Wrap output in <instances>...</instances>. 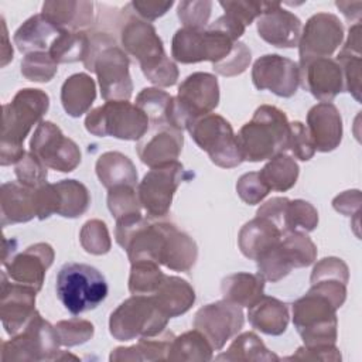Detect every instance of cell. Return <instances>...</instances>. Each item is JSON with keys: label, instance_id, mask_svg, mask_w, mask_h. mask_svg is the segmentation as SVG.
<instances>
[{"label": "cell", "instance_id": "6125c7cd", "mask_svg": "<svg viewBox=\"0 0 362 362\" xmlns=\"http://www.w3.org/2000/svg\"><path fill=\"white\" fill-rule=\"evenodd\" d=\"M174 1H141V0H133L129 6L133 10L136 16L146 21H153L161 16H164L171 7Z\"/></svg>", "mask_w": 362, "mask_h": 362}, {"label": "cell", "instance_id": "4316f807", "mask_svg": "<svg viewBox=\"0 0 362 362\" xmlns=\"http://www.w3.org/2000/svg\"><path fill=\"white\" fill-rule=\"evenodd\" d=\"M151 297L168 318H174L187 313L192 307L195 301V291L187 280L178 276L165 274L164 280Z\"/></svg>", "mask_w": 362, "mask_h": 362}, {"label": "cell", "instance_id": "f35d334b", "mask_svg": "<svg viewBox=\"0 0 362 362\" xmlns=\"http://www.w3.org/2000/svg\"><path fill=\"white\" fill-rule=\"evenodd\" d=\"M54 185L59 197L58 215L64 218H78L88 211L90 197L88 188L82 182L76 180H62Z\"/></svg>", "mask_w": 362, "mask_h": 362}, {"label": "cell", "instance_id": "db71d44e", "mask_svg": "<svg viewBox=\"0 0 362 362\" xmlns=\"http://www.w3.org/2000/svg\"><path fill=\"white\" fill-rule=\"evenodd\" d=\"M236 192L243 202L249 205H256L266 198L270 189L262 180L260 174L252 171L239 177L236 182Z\"/></svg>", "mask_w": 362, "mask_h": 362}, {"label": "cell", "instance_id": "91938a15", "mask_svg": "<svg viewBox=\"0 0 362 362\" xmlns=\"http://www.w3.org/2000/svg\"><path fill=\"white\" fill-rule=\"evenodd\" d=\"M34 204H35V214L40 221L49 218L52 214H58L59 197L55 185L45 182L44 185L35 188Z\"/></svg>", "mask_w": 362, "mask_h": 362}, {"label": "cell", "instance_id": "03108f58", "mask_svg": "<svg viewBox=\"0 0 362 362\" xmlns=\"http://www.w3.org/2000/svg\"><path fill=\"white\" fill-rule=\"evenodd\" d=\"M335 4H337V7L342 11V14H344L348 20H356V23L359 21V17H361V8L354 10V7H356L358 4H361V1H356V3H349V1H337Z\"/></svg>", "mask_w": 362, "mask_h": 362}, {"label": "cell", "instance_id": "8fae6325", "mask_svg": "<svg viewBox=\"0 0 362 362\" xmlns=\"http://www.w3.org/2000/svg\"><path fill=\"white\" fill-rule=\"evenodd\" d=\"M235 42L229 34L212 24L202 30L182 27L173 37L171 55L181 64L211 61L214 65L229 55Z\"/></svg>", "mask_w": 362, "mask_h": 362}, {"label": "cell", "instance_id": "d590c367", "mask_svg": "<svg viewBox=\"0 0 362 362\" xmlns=\"http://www.w3.org/2000/svg\"><path fill=\"white\" fill-rule=\"evenodd\" d=\"M216 361H253V362H259V361H264V362H270V361H279L280 358L273 354L272 351H269L266 348V345L263 344V341L255 334V332H243L240 335H238L233 342L230 344V346L219 354L216 358Z\"/></svg>", "mask_w": 362, "mask_h": 362}, {"label": "cell", "instance_id": "be15d7a7", "mask_svg": "<svg viewBox=\"0 0 362 362\" xmlns=\"http://www.w3.org/2000/svg\"><path fill=\"white\" fill-rule=\"evenodd\" d=\"M290 199L286 197H274L270 198L269 201H266L256 212L257 216H263L267 218L270 221H273L283 232V216H284V211L287 206V202Z\"/></svg>", "mask_w": 362, "mask_h": 362}, {"label": "cell", "instance_id": "44dd1931", "mask_svg": "<svg viewBox=\"0 0 362 362\" xmlns=\"http://www.w3.org/2000/svg\"><path fill=\"white\" fill-rule=\"evenodd\" d=\"M55 257L51 245L40 242L28 246L23 252L11 256L3 266L8 277L20 284L30 286L37 291L41 290L48 267Z\"/></svg>", "mask_w": 362, "mask_h": 362}, {"label": "cell", "instance_id": "ba28073f", "mask_svg": "<svg viewBox=\"0 0 362 362\" xmlns=\"http://www.w3.org/2000/svg\"><path fill=\"white\" fill-rule=\"evenodd\" d=\"M293 322L304 345H335L337 341V308L321 293L310 288L291 305Z\"/></svg>", "mask_w": 362, "mask_h": 362}, {"label": "cell", "instance_id": "b9f144b4", "mask_svg": "<svg viewBox=\"0 0 362 362\" xmlns=\"http://www.w3.org/2000/svg\"><path fill=\"white\" fill-rule=\"evenodd\" d=\"M257 263V274H260L264 280L272 283L280 281L286 277L293 269V262L281 245V239L277 245L266 250L256 259Z\"/></svg>", "mask_w": 362, "mask_h": 362}, {"label": "cell", "instance_id": "e0dca14e", "mask_svg": "<svg viewBox=\"0 0 362 362\" xmlns=\"http://www.w3.org/2000/svg\"><path fill=\"white\" fill-rule=\"evenodd\" d=\"M38 291L30 286L10 283L7 273L1 272L0 290V318L8 335L18 334L34 315L35 294Z\"/></svg>", "mask_w": 362, "mask_h": 362}, {"label": "cell", "instance_id": "1f68e13d", "mask_svg": "<svg viewBox=\"0 0 362 362\" xmlns=\"http://www.w3.org/2000/svg\"><path fill=\"white\" fill-rule=\"evenodd\" d=\"M171 331L164 329L154 337H141L132 346H119L110 352L109 359L116 361H164L168 358L170 346L174 339Z\"/></svg>", "mask_w": 362, "mask_h": 362}, {"label": "cell", "instance_id": "e7e4bbea", "mask_svg": "<svg viewBox=\"0 0 362 362\" xmlns=\"http://www.w3.org/2000/svg\"><path fill=\"white\" fill-rule=\"evenodd\" d=\"M332 206L335 211L341 212L345 216L359 215L361 208V191L359 189H349L344 191L342 194L337 195L332 201Z\"/></svg>", "mask_w": 362, "mask_h": 362}, {"label": "cell", "instance_id": "e575fe53", "mask_svg": "<svg viewBox=\"0 0 362 362\" xmlns=\"http://www.w3.org/2000/svg\"><path fill=\"white\" fill-rule=\"evenodd\" d=\"M89 51L88 31H61L49 45L48 54L57 64L85 61Z\"/></svg>", "mask_w": 362, "mask_h": 362}, {"label": "cell", "instance_id": "c3c4849f", "mask_svg": "<svg viewBox=\"0 0 362 362\" xmlns=\"http://www.w3.org/2000/svg\"><path fill=\"white\" fill-rule=\"evenodd\" d=\"M55 329L59 338V344L64 346H75L88 342L93 334V324L82 318L62 320L55 324Z\"/></svg>", "mask_w": 362, "mask_h": 362}, {"label": "cell", "instance_id": "83f0119b", "mask_svg": "<svg viewBox=\"0 0 362 362\" xmlns=\"http://www.w3.org/2000/svg\"><path fill=\"white\" fill-rule=\"evenodd\" d=\"M249 322L253 328L267 335H281L288 325V307L286 303L262 296L247 311Z\"/></svg>", "mask_w": 362, "mask_h": 362}, {"label": "cell", "instance_id": "8992f818", "mask_svg": "<svg viewBox=\"0 0 362 362\" xmlns=\"http://www.w3.org/2000/svg\"><path fill=\"white\" fill-rule=\"evenodd\" d=\"M219 103V85L215 75L208 72H194L178 86L177 96L173 98L168 124L187 130L195 119L211 113Z\"/></svg>", "mask_w": 362, "mask_h": 362}, {"label": "cell", "instance_id": "94428289", "mask_svg": "<svg viewBox=\"0 0 362 362\" xmlns=\"http://www.w3.org/2000/svg\"><path fill=\"white\" fill-rule=\"evenodd\" d=\"M287 361L301 359V361H341V352L335 345L322 344V345H304L300 346L293 355L284 358Z\"/></svg>", "mask_w": 362, "mask_h": 362}, {"label": "cell", "instance_id": "484cf974", "mask_svg": "<svg viewBox=\"0 0 362 362\" xmlns=\"http://www.w3.org/2000/svg\"><path fill=\"white\" fill-rule=\"evenodd\" d=\"M281 229L270 219L257 216L246 222L238 236V245L243 256L256 260L266 250L280 242Z\"/></svg>", "mask_w": 362, "mask_h": 362}, {"label": "cell", "instance_id": "3957f363", "mask_svg": "<svg viewBox=\"0 0 362 362\" xmlns=\"http://www.w3.org/2000/svg\"><path fill=\"white\" fill-rule=\"evenodd\" d=\"M290 122L283 110L272 105L259 106L250 122L236 134L243 161L270 160L288 148Z\"/></svg>", "mask_w": 362, "mask_h": 362}, {"label": "cell", "instance_id": "ab89813d", "mask_svg": "<svg viewBox=\"0 0 362 362\" xmlns=\"http://www.w3.org/2000/svg\"><path fill=\"white\" fill-rule=\"evenodd\" d=\"M165 274L160 270L158 263L151 260H139L132 263L129 276V291L132 294L151 296L156 293Z\"/></svg>", "mask_w": 362, "mask_h": 362}, {"label": "cell", "instance_id": "8d00e7d4", "mask_svg": "<svg viewBox=\"0 0 362 362\" xmlns=\"http://www.w3.org/2000/svg\"><path fill=\"white\" fill-rule=\"evenodd\" d=\"M214 348L209 341L198 329L187 331L178 337H174L168 361H211Z\"/></svg>", "mask_w": 362, "mask_h": 362}, {"label": "cell", "instance_id": "2e32d148", "mask_svg": "<svg viewBox=\"0 0 362 362\" xmlns=\"http://www.w3.org/2000/svg\"><path fill=\"white\" fill-rule=\"evenodd\" d=\"M252 81L259 90H270L280 98H291L300 86L298 64L279 54H266L252 66Z\"/></svg>", "mask_w": 362, "mask_h": 362}, {"label": "cell", "instance_id": "816d5d0a", "mask_svg": "<svg viewBox=\"0 0 362 362\" xmlns=\"http://www.w3.org/2000/svg\"><path fill=\"white\" fill-rule=\"evenodd\" d=\"M212 1L209 0H194L178 3L177 14L184 27L202 30L208 27V20L211 17Z\"/></svg>", "mask_w": 362, "mask_h": 362}, {"label": "cell", "instance_id": "7a4b0ae2", "mask_svg": "<svg viewBox=\"0 0 362 362\" xmlns=\"http://www.w3.org/2000/svg\"><path fill=\"white\" fill-rule=\"evenodd\" d=\"M83 65L98 75L100 95L106 102L130 99L133 93L130 61L110 34L89 33V51Z\"/></svg>", "mask_w": 362, "mask_h": 362}, {"label": "cell", "instance_id": "4dcf8cb0", "mask_svg": "<svg viewBox=\"0 0 362 362\" xmlns=\"http://www.w3.org/2000/svg\"><path fill=\"white\" fill-rule=\"evenodd\" d=\"M95 170L100 184L107 189L117 185H137L136 165L123 153L106 151L100 154Z\"/></svg>", "mask_w": 362, "mask_h": 362}, {"label": "cell", "instance_id": "5b68a950", "mask_svg": "<svg viewBox=\"0 0 362 362\" xmlns=\"http://www.w3.org/2000/svg\"><path fill=\"white\" fill-rule=\"evenodd\" d=\"M168 320L151 296L133 294L112 311L109 331L117 341L154 337L165 329Z\"/></svg>", "mask_w": 362, "mask_h": 362}, {"label": "cell", "instance_id": "ee69618b", "mask_svg": "<svg viewBox=\"0 0 362 362\" xmlns=\"http://www.w3.org/2000/svg\"><path fill=\"white\" fill-rule=\"evenodd\" d=\"M281 245L288 253L294 269L307 267L317 259V246L303 232H290L281 236Z\"/></svg>", "mask_w": 362, "mask_h": 362}, {"label": "cell", "instance_id": "ac0fdd59", "mask_svg": "<svg viewBox=\"0 0 362 362\" xmlns=\"http://www.w3.org/2000/svg\"><path fill=\"white\" fill-rule=\"evenodd\" d=\"M120 42L123 51L139 61L140 68L148 66L167 55L154 25L134 13L120 27Z\"/></svg>", "mask_w": 362, "mask_h": 362}, {"label": "cell", "instance_id": "cb8c5ba5", "mask_svg": "<svg viewBox=\"0 0 362 362\" xmlns=\"http://www.w3.org/2000/svg\"><path fill=\"white\" fill-rule=\"evenodd\" d=\"M35 188H30L20 181H8L0 188V216L1 225L23 223L31 221L35 214Z\"/></svg>", "mask_w": 362, "mask_h": 362}, {"label": "cell", "instance_id": "4fadbf2b", "mask_svg": "<svg viewBox=\"0 0 362 362\" xmlns=\"http://www.w3.org/2000/svg\"><path fill=\"white\" fill-rule=\"evenodd\" d=\"M30 151L48 168L61 173H71L81 163L78 144L64 136L57 124L47 120L38 123L30 140Z\"/></svg>", "mask_w": 362, "mask_h": 362}, {"label": "cell", "instance_id": "836d02e7", "mask_svg": "<svg viewBox=\"0 0 362 362\" xmlns=\"http://www.w3.org/2000/svg\"><path fill=\"white\" fill-rule=\"evenodd\" d=\"M263 290L264 279L260 274L233 273L226 276L221 283L223 300L247 308L263 296Z\"/></svg>", "mask_w": 362, "mask_h": 362}, {"label": "cell", "instance_id": "9c48e42d", "mask_svg": "<svg viewBox=\"0 0 362 362\" xmlns=\"http://www.w3.org/2000/svg\"><path fill=\"white\" fill-rule=\"evenodd\" d=\"M55 325L45 321L38 311L27 325L1 345V361H58L61 355Z\"/></svg>", "mask_w": 362, "mask_h": 362}, {"label": "cell", "instance_id": "9f6ffc18", "mask_svg": "<svg viewBox=\"0 0 362 362\" xmlns=\"http://www.w3.org/2000/svg\"><path fill=\"white\" fill-rule=\"evenodd\" d=\"M144 76L154 85L161 88H168L177 83L178 81V68L170 57L164 55L158 61L153 62L148 66L141 68Z\"/></svg>", "mask_w": 362, "mask_h": 362}, {"label": "cell", "instance_id": "f6af8a7d", "mask_svg": "<svg viewBox=\"0 0 362 362\" xmlns=\"http://www.w3.org/2000/svg\"><path fill=\"white\" fill-rule=\"evenodd\" d=\"M58 64L48 51H35L27 54L21 61V74L31 82H49L57 74Z\"/></svg>", "mask_w": 362, "mask_h": 362}, {"label": "cell", "instance_id": "f5cc1de1", "mask_svg": "<svg viewBox=\"0 0 362 362\" xmlns=\"http://www.w3.org/2000/svg\"><path fill=\"white\" fill-rule=\"evenodd\" d=\"M252 59L250 49L242 41H236L226 58L212 65L214 71L222 76H236L246 71Z\"/></svg>", "mask_w": 362, "mask_h": 362}, {"label": "cell", "instance_id": "681fc988", "mask_svg": "<svg viewBox=\"0 0 362 362\" xmlns=\"http://www.w3.org/2000/svg\"><path fill=\"white\" fill-rule=\"evenodd\" d=\"M344 75V85L345 90L349 92L356 102H361V66H362V58L359 52H351L341 49L335 59Z\"/></svg>", "mask_w": 362, "mask_h": 362}, {"label": "cell", "instance_id": "d6986e66", "mask_svg": "<svg viewBox=\"0 0 362 362\" xmlns=\"http://www.w3.org/2000/svg\"><path fill=\"white\" fill-rule=\"evenodd\" d=\"M182 144L181 130L170 124H150L147 133L137 141L136 151L143 164L154 168L177 161Z\"/></svg>", "mask_w": 362, "mask_h": 362}, {"label": "cell", "instance_id": "7402d4cb", "mask_svg": "<svg viewBox=\"0 0 362 362\" xmlns=\"http://www.w3.org/2000/svg\"><path fill=\"white\" fill-rule=\"evenodd\" d=\"M257 33L262 40L279 48H293L298 44L301 20L276 1H264L257 18Z\"/></svg>", "mask_w": 362, "mask_h": 362}, {"label": "cell", "instance_id": "5bb4252c", "mask_svg": "<svg viewBox=\"0 0 362 362\" xmlns=\"http://www.w3.org/2000/svg\"><path fill=\"white\" fill-rule=\"evenodd\" d=\"M245 315L240 305L226 300L201 307L194 317V328L204 334L214 351H219L243 327Z\"/></svg>", "mask_w": 362, "mask_h": 362}, {"label": "cell", "instance_id": "9a60e30c", "mask_svg": "<svg viewBox=\"0 0 362 362\" xmlns=\"http://www.w3.org/2000/svg\"><path fill=\"white\" fill-rule=\"evenodd\" d=\"M344 40V25L335 14L317 13L311 16L298 40L300 62L313 58H329Z\"/></svg>", "mask_w": 362, "mask_h": 362}, {"label": "cell", "instance_id": "f546056e", "mask_svg": "<svg viewBox=\"0 0 362 362\" xmlns=\"http://www.w3.org/2000/svg\"><path fill=\"white\" fill-rule=\"evenodd\" d=\"M198 247L195 240L170 223L165 238V245L161 256V263L174 272H188L197 262Z\"/></svg>", "mask_w": 362, "mask_h": 362}, {"label": "cell", "instance_id": "f907efd6", "mask_svg": "<svg viewBox=\"0 0 362 362\" xmlns=\"http://www.w3.org/2000/svg\"><path fill=\"white\" fill-rule=\"evenodd\" d=\"M48 167L37 158L31 151L25 153L23 158L16 163V177L17 181L21 184L30 187V188H38L47 182L48 178Z\"/></svg>", "mask_w": 362, "mask_h": 362}, {"label": "cell", "instance_id": "603a6c76", "mask_svg": "<svg viewBox=\"0 0 362 362\" xmlns=\"http://www.w3.org/2000/svg\"><path fill=\"white\" fill-rule=\"evenodd\" d=\"M307 130L315 151L335 150L342 140V119L337 106L331 102L314 105L307 113Z\"/></svg>", "mask_w": 362, "mask_h": 362}, {"label": "cell", "instance_id": "bcb514c9", "mask_svg": "<svg viewBox=\"0 0 362 362\" xmlns=\"http://www.w3.org/2000/svg\"><path fill=\"white\" fill-rule=\"evenodd\" d=\"M79 240L85 252L90 255H105L110 250L112 242L107 226L100 219H90L83 223Z\"/></svg>", "mask_w": 362, "mask_h": 362}, {"label": "cell", "instance_id": "7dc6e473", "mask_svg": "<svg viewBox=\"0 0 362 362\" xmlns=\"http://www.w3.org/2000/svg\"><path fill=\"white\" fill-rule=\"evenodd\" d=\"M107 208L116 219L140 212L141 205L134 187L117 185L110 188L107 192Z\"/></svg>", "mask_w": 362, "mask_h": 362}, {"label": "cell", "instance_id": "d6a6232c", "mask_svg": "<svg viewBox=\"0 0 362 362\" xmlns=\"http://www.w3.org/2000/svg\"><path fill=\"white\" fill-rule=\"evenodd\" d=\"M95 98L96 85L88 74H74L62 83L61 102L64 110L72 117H79L86 113L95 102Z\"/></svg>", "mask_w": 362, "mask_h": 362}, {"label": "cell", "instance_id": "11a10c76", "mask_svg": "<svg viewBox=\"0 0 362 362\" xmlns=\"http://www.w3.org/2000/svg\"><path fill=\"white\" fill-rule=\"evenodd\" d=\"M219 6L223 8L225 14L247 27L253 23V20L259 18L263 11L264 1H247V0H228L219 1Z\"/></svg>", "mask_w": 362, "mask_h": 362}, {"label": "cell", "instance_id": "ffe728a7", "mask_svg": "<svg viewBox=\"0 0 362 362\" xmlns=\"http://www.w3.org/2000/svg\"><path fill=\"white\" fill-rule=\"evenodd\" d=\"M298 68L300 83L321 102H331L345 90L342 69L332 58H313L300 62Z\"/></svg>", "mask_w": 362, "mask_h": 362}, {"label": "cell", "instance_id": "52a82bcc", "mask_svg": "<svg viewBox=\"0 0 362 362\" xmlns=\"http://www.w3.org/2000/svg\"><path fill=\"white\" fill-rule=\"evenodd\" d=\"M146 113L129 100H109L90 110L85 129L98 137L112 136L120 140H140L148 130Z\"/></svg>", "mask_w": 362, "mask_h": 362}, {"label": "cell", "instance_id": "60d3db41", "mask_svg": "<svg viewBox=\"0 0 362 362\" xmlns=\"http://www.w3.org/2000/svg\"><path fill=\"white\" fill-rule=\"evenodd\" d=\"M318 225L317 209L304 199H293L287 202L283 216V235L290 232L308 233Z\"/></svg>", "mask_w": 362, "mask_h": 362}, {"label": "cell", "instance_id": "680465c9", "mask_svg": "<svg viewBox=\"0 0 362 362\" xmlns=\"http://www.w3.org/2000/svg\"><path fill=\"white\" fill-rule=\"evenodd\" d=\"M320 280H339L342 283H348L349 270L346 263L339 257H324L313 269L310 281L315 283Z\"/></svg>", "mask_w": 362, "mask_h": 362}, {"label": "cell", "instance_id": "f1b7e54d", "mask_svg": "<svg viewBox=\"0 0 362 362\" xmlns=\"http://www.w3.org/2000/svg\"><path fill=\"white\" fill-rule=\"evenodd\" d=\"M61 33L41 13L31 16L14 33V44L25 55L35 51H48L54 38Z\"/></svg>", "mask_w": 362, "mask_h": 362}, {"label": "cell", "instance_id": "d4e9b609", "mask_svg": "<svg viewBox=\"0 0 362 362\" xmlns=\"http://www.w3.org/2000/svg\"><path fill=\"white\" fill-rule=\"evenodd\" d=\"M41 14L61 31H86L93 21V3L49 0L44 1Z\"/></svg>", "mask_w": 362, "mask_h": 362}, {"label": "cell", "instance_id": "7bdbcfd3", "mask_svg": "<svg viewBox=\"0 0 362 362\" xmlns=\"http://www.w3.org/2000/svg\"><path fill=\"white\" fill-rule=\"evenodd\" d=\"M173 96L158 88H144L136 98L139 106L148 117L150 124H168Z\"/></svg>", "mask_w": 362, "mask_h": 362}, {"label": "cell", "instance_id": "003e7915", "mask_svg": "<svg viewBox=\"0 0 362 362\" xmlns=\"http://www.w3.org/2000/svg\"><path fill=\"white\" fill-rule=\"evenodd\" d=\"M1 28H3V48H1V66H6L8 61L13 59V48L8 42L7 37V27L4 23V18H1Z\"/></svg>", "mask_w": 362, "mask_h": 362}, {"label": "cell", "instance_id": "6f0895ef", "mask_svg": "<svg viewBox=\"0 0 362 362\" xmlns=\"http://www.w3.org/2000/svg\"><path fill=\"white\" fill-rule=\"evenodd\" d=\"M293 156L301 161H308L313 158L315 148L307 126L296 120L290 123V136H288V148Z\"/></svg>", "mask_w": 362, "mask_h": 362}, {"label": "cell", "instance_id": "30bf717a", "mask_svg": "<svg viewBox=\"0 0 362 362\" xmlns=\"http://www.w3.org/2000/svg\"><path fill=\"white\" fill-rule=\"evenodd\" d=\"M187 130L197 146L209 156L215 165L233 168L243 163L236 134L230 123L221 115H204L191 122Z\"/></svg>", "mask_w": 362, "mask_h": 362}, {"label": "cell", "instance_id": "74e56055", "mask_svg": "<svg viewBox=\"0 0 362 362\" xmlns=\"http://www.w3.org/2000/svg\"><path fill=\"white\" fill-rule=\"evenodd\" d=\"M300 168L293 157L280 153L270 158V161L259 171L262 180L269 189L284 192L294 187L298 178Z\"/></svg>", "mask_w": 362, "mask_h": 362}, {"label": "cell", "instance_id": "6da1fadb", "mask_svg": "<svg viewBox=\"0 0 362 362\" xmlns=\"http://www.w3.org/2000/svg\"><path fill=\"white\" fill-rule=\"evenodd\" d=\"M49 107V96L34 88L20 89L10 103L3 105V126L0 141V164L10 165L18 163L25 154L23 141L31 127L42 122V116Z\"/></svg>", "mask_w": 362, "mask_h": 362}, {"label": "cell", "instance_id": "277c9868", "mask_svg": "<svg viewBox=\"0 0 362 362\" xmlns=\"http://www.w3.org/2000/svg\"><path fill=\"white\" fill-rule=\"evenodd\" d=\"M57 296L74 315L96 308L107 296L103 274L85 263H65L57 274Z\"/></svg>", "mask_w": 362, "mask_h": 362}, {"label": "cell", "instance_id": "7c38bea8", "mask_svg": "<svg viewBox=\"0 0 362 362\" xmlns=\"http://www.w3.org/2000/svg\"><path fill=\"white\" fill-rule=\"evenodd\" d=\"M188 177L189 174L178 161L151 168L137 184L136 189L140 205L146 209L147 215L154 219L164 218L171 208L177 188Z\"/></svg>", "mask_w": 362, "mask_h": 362}]
</instances>
